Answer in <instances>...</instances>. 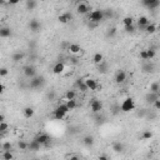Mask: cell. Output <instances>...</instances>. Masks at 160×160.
<instances>
[{"instance_id":"6da1fadb","label":"cell","mask_w":160,"mask_h":160,"mask_svg":"<svg viewBox=\"0 0 160 160\" xmlns=\"http://www.w3.org/2000/svg\"><path fill=\"white\" fill-rule=\"evenodd\" d=\"M89 20H90V23L99 24L101 20H104V13H103V10H100V9L93 10V12L89 14Z\"/></svg>"},{"instance_id":"7a4b0ae2","label":"cell","mask_w":160,"mask_h":160,"mask_svg":"<svg viewBox=\"0 0 160 160\" xmlns=\"http://www.w3.org/2000/svg\"><path fill=\"white\" fill-rule=\"evenodd\" d=\"M134 109H135V103H134V100L132 98H126L121 103V105H120V111H123V113L133 111Z\"/></svg>"},{"instance_id":"3957f363","label":"cell","mask_w":160,"mask_h":160,"mask_svg":"<svg viewBox=\"0 0 160 160\" xmlns=\"http://www.w3.org/2000/svg\"><path fill=\"white\" fill-rule=\"evenodd\" d=\"M44 81H45L44 76H34V78L30 79L29 85H30L31 89H38V88H40V86H43Z\"/></svg>"},{"instance_id":"277c9868","label":"cell","mask_w":160,"mask_h":160,"mask_svg":"<svg viewBox=\"0 0 160 160\" xmlns=\"http://www.w3.org/2000/svg\"><path fill=\"white\" fill-rule=\"evenodd\" d=\"M84 81H85V85H86V88H88V90H92V92H95V90L98 89H101V86L96 83V80L95 79H84Z\"/></svg>"},{"instance_id":"5b68a950","label":"cell","mask_w":160,"mask_h":160,"mask_svg":"<svg viewBox=\"0 0 160 160\" xmlns=\"http://www.w3.org/2000/svg\"><path fill=\"white\" fill-rule=\"evenodd\" d=\"M90 109H92V111L94 114H98V113H100L103 110V104L98 99H92V101H90Z\"/></svg>"},{"instance_id":"8992f818","label":"cell","mask_w":160,"mask_h":160,"mask_svg":"<svg viewBox=\"0 0 160 160\" xmlns=\"http://www.w3.org/2000/svg\"><path fill=\"white\" fill-rule=\"evenodd\" d=\"M90 10H92V8L89 6L88 3L81 1V3H79V4L76 5V12H78L79 14H81V15H85V14H88Z\"/></svg>"},{"instance_id":"52a82bcc","label":"cell","mask_w":160,"mask_h":160,"mask_svg":"<svg viewBox=\"0 0 160 160\" xmlns=\"http://www.w3.org/2000/svg\"><path fill=\"white\" fill-rule=\"evenodd\" d=\"M34 140L38 141L40 145H48L50 143V136L46 133H40V134H38V136H36Z\"/></svg>"},{"instance_id":"ba28073f","label":"cell","mask_w":160,"mask_h":160,"mask_svg":"<svg viewBox=\"0 0 160 160\" xmlns=\"http://www.w3.org/2000/svg\"><path fill=\"white\" fill-rule=\"evenodd\" d=\"M141 4H143L144 6H146L148 9L154 10V9H156V8H159V6H160V1H159V0H143Z\"/></svg>"},{"instance_id":"9c48e42d","label":"cell","mask_w":160,"mask_h":160,"mask_svg":"<svg viewBox=\"0 0 160 160\" xmlns=\"http://www.w3.org/2000/svg\"><path fill=\"white\" fill-rule=\"evenodd\" d=\"M58 20H59L61 24H68L69 21L73 20V14L70 12H66V13H64V14H60V15L58 16Z\"/></svg>"},{"instance_id":"30bf717a","label":"cell","mask_w":160,"mask_h":160,"mask_svg":"<svg viewBox=\"0 0 160 160\" xmlns=\"http://www.w3.org/2000/svg\"><path fill=\"white\" fill-rule=\"evenodd\" d=\"M24 75L26 76V78H34L35 74H36V69L33 66V65H26V66H24Z\"/></svg>"},{"instance_id":"8fae6325","label":"cell","mask_w":160,"mask_h":160,"mask_svg":"<svg viewBox=\"0 0 160 160\" xmlns=\"http://www.w3.org/2000/svg\"><path fill=\"white\" fill-rule=\"evenodd\" d=\"M114 80H115L116 84H123V83L126 80V73L124 70H119L118 73H116Z\"/></svg>"},{"instance_id":"7c38bea8","label":"cell","mask_w":160,"mask_h":160,"mask_svg":"<svg viewBox=\"0 0 160 160\" xmlns=\"http://www.w3.org/2000/svg\"><path fill=\"white\" fill-rule=\"evenodd\" d=\"M40 28H41V25H40V23L36 19H31L30 21H29V29H30L31 31H39L40 30Z\"/></svg>"},{"instance_id":"4fadbf2b","label":"cell","mask_w":160,"mask_h":160,"mask_svg":"<svg viewBox=\"0 0 160 160\" xmlns=\"http://www.w3.org/2000/svg\"><path fill=\"white\" fill-rule=\"evenodd\" d=\"M160 99V94H154V93H148L146 96H145V100H146L148 104H154L155 100Z\"/></svg>"},{"instance_id":"5bb4252c","label":"cell","mask_w":160,"mask_h":160,"mask_svg":"<svg viewBox=\"0 0 160 160\" xmlns=\"http://www.w3.org/2000/svg\"><path fill=\"white\" fill-rule=\"evenodd\" d=\"M12 34H13V31L10 28H8V26L0 28V38H10Z\"/></svg>"},{"instance_id":"9a60e30c","label":"cell","mask_w":160,"mask_h":160,"mask_svg":"<svg viewBox=\"0 0 160 160\" xmlns=\"http://www.w3.org/2000/svg\"><path fill=\"white\" fill-rule=\"evenodd\" d=\"M40 148H41V145L35 140H31L30 143H28V150H30V151H39Z\"/></svg>"},{"instance_id":"2e32d148","label":"cell","mask_w":160,"mask_h":160,"mask_svg":"<svg viewBox=\"0 0 160 160\" xmlns=\"http://www.w3.org/2000/svg\"><path fill=\"white\" fill-rule=\"evenodd\" d=\"M113 150L115 153H118V154H120V153H123L125 150V146H124V144L120 143V141H115V143H113Z\"/></svg>"},{"instance_id":"e0dca14e","label":"cell","mask_w":160,"mask_h":160,"mask_svg":"<svg viewBox=\"0 0 160 160\" xmlns=\"http://www.w3.org/2000/svg\"><path fill=\"white\" fill-rule=\"evenodd\" d=\"M64 69H65V64L64 63H61V61H59V63H56L55 65H54V68H53V73L54 74H61V73L64 71Z\"/></svg>"},{"instance_id":"ac0fdd59","label":"cell","mask_w":160,"mask_h":160,"mask_svg":"<svg viewBox=\"0 0 160 160\" xmlns=\"http://www.w3.org/2000/svg\"><path fill=\"white\" fill-rule=\"evenodd\" d=\"M149 24H150V20L148 16H139V19H138V26L139 28H145Z\"/></svg>"},{"instance_id":"d6986e66","label":"cell","mask_w":160,"mask_h":160,"mask_svg":"<svg viewBox=\"0 0 160 160\" xmlns=\"http://www.w3.org/2000/svg\"><path fill=\"white\" fill-rule=\"evenodd\" d=\"M75 85L78 86V89L81 93H86V92H88V88H86V85H85L84 79H78V80H76V83H75Z\"/></svg>"},{"instance_id":"ffe728a7","label":"cell","mask_w":160,"mask_h":160,"mask_svg":"<svg viewBox=\"0 0 160 160\" xmlns=\"http://www.w3.org/2000/svg\"><path fill=\"white\" fill-rule=\"evenodd\" d=\"M108 69H109V65L106 61H101L100 64H98V71L100 73V74H106L108 73Z\"/></svg>"},{"instance_id":"44dd1931","label":"cell","mask_w":160,"mask_h":160,"mask_svg":"<svg viewBox=\"0 0 160 160\" xmlns=\"http://www.w3.org/2000/svg\"><path fill=\"white\" fill-rule=\"evenodd\" d=\"M94 143H95V139H94V136H92V135H86L83 138V144L86 145V146H93Z\"/></svg>"},{"instance_id":"7402d4cb","label":"cell","mask_w":160,"mask_h":160,"mask_svg":"<svg viewBox=\"0 0 160 160\" xmlns=\"http://www.w3.org/2000/svg\"><path fill=\"white\" fill-rule=\"evenodd\" d=\"M68 50L70 52L71 54H79L80 53V50H81V48H80V45H78V44H69V46H68Z\"/></svg>"},{"instance_id":"603a6c76","label":"cell","mask_w":160,"mask_h":160,"mask_svg":"<svg viewBox=\"0 0 160 160\" xmlns=\"http://www.w3.org/2000/svg\"><path fill=\"white\" fill-rule=\"evenodd\" d=\"M24 54L23 53H20V52H18V53H14L13 55H12V60L14 61V63H20L21 60L24 59Z\"/></svg>"},{"instance_id":"cb8c5ba5","label":"cell","mask_w":160,"mask_h":160,"mask_svg":"<svg viewBox=\"0 0 160 160\" xmlns=\"http://www.w3.org/2000/svg\"><path fill=\"white\" fill-rule=\"evenodd\" d=\"M23 113H24V116H25V118L30 119V118H33V116H34V113H35V111H34V109H33V108L26 106V108H24Z\"/></svg>"},{"instance_id":"d4e9b609","label":"cell","mask_w":160,"mask_h":160,"mask_svg":"<svg viewBox=\"0 0 160 160\" xmlns=\"http://www.w3.org/2000/svg\"><path fill=\"white\" fill-rule=\"evenodd\" d=\"M149 93H154V94H160V85L158 81H154L150 85V92Z\"/></svg>"},{"instance_id":"484cf974","label":"cell","mask_w":160,"mask_h":160,"mask_svg":"<svg viewBox=\"0 0 160 160\" xmlns=\"http://www.w3.org/2000/svg\"><path fill=\"white\" fill-rule=\"evenodd\" d=\"M104 60V56H103V54L101 53H95L94 54V56H93V61H94V64H100L101 61Z\"/></svg>"},{"instance_id":"4316f807","label":"cell","mask_w":160,"mask_h":160,"mask_svg":"<svg viewBox=\"0 0 160 160\" xmlns=\"http://www.w3.org/2000/svg\"><path fill=\"white\" fill-rule=\"evenodd\" d=\"M144 31L148 33V34H154V33L156 31V25L153 24V23H150L149 25H146V26H145V30H144Z\"/></svg>"},{"instance_id":"83f0119b","label":"cell","mask_w":160,"mask_h":160,"mask_svg":"<svg viewBox=\"0 0 160 160\" xmlns=\"http://www.w3.org/2000/svg\"><path fill=\"white\" fill-rule=\"evenodd\" d=\"M25 6H26L28 10H34L36 6H38V3H36L35 0H28V1L25 3Z\"/></svg>"},{"instance_id":"f1b7e54d","label":"cell","mask_w":160,"mask_h":160,"mask_svg":"<svg viewBox=\"0 0 160 160\" xmlns=\"http://www.w3.org/2000/svg\"><path fill=\"white\" fill-rule=\"evenodd\" d=\"M75 98H76V93L74 90H68L65 93V99L66 100H75Z\"/></svg>"},{"instance_id":"f546056e","label":"cell","mask_w":160,"mask_h":160,"mask_svg":"<svg viewBox=\"0 0 160 160\" xmlns=\"http://www.w3.org/2000/svg\"><path fill=\"white\" fill-rule=\"evenodd\" d=\"M53 115H54V118H55L56 120H63V119L65 118V116H66V115L64 114V113H61V111H59V110H56V109L53 111Z\"/></svg>"},{"instance_id":"4dcf8cb0","label":"cell","mask_w":160,"mask_h":160,"mask_svg":"<svg viewBox=\"0 0 160 160\" xmlns=\"http://www.w3.org/2000/svg\"><path fill=\"white\" fill-rule=\"evenodd\" d=\"M151 138H153V133L150 130H145V132H143V134H141V140H150Z\"/></svg>"},{"instance_id":"1f68e13d","label":"cell","mask_w":160,"mask_h":160,"mask_svg":"<svg viewBox=\"0 0 160 160\" xmlns=\"http://www.w3.org/2000/svg\"><path fill=\"white\" fill-rule=\"evenodd\" d=\"M65 105L68 106V109H69V111L70 110H74V109L76 108V101L75 100H66V103H65Z\"/></svg>"},{"instance_id":"d6a6232c","label":"cell","mask_w":160,"mask_h":160,"mask_svg":"<svg viewBox=\"0 0 160 160\" xmlns=\"http://www.w3.org/2000/svg\"><path fill=\"white\" fill-rule=\"evenodd\" d=\"M123 24H124V26H129V25H134V19L132 16H125L124 19H123Z\"/></svg>"},{"instance_id":"836d02e7","label":"cell","mask_w":160,"mask_h":160,"mask_svg":"<svg viewBox=\"0 0 160 160\" xmlns=\"http://www.w3.org/2000/svg\"><path fill=\"white\" fill-rule=\"evenodd\" d=\"M56 110H59V111H61V113H64L65 115L69 113V109H68V106L65 104H59L58 105V108H56Z\"/></svg>"},{"instance_id":"e575fe53","label":"cell","mask_w":160,"mask_h":160,"mask_svg":"<svg viewBox=\"0 0 160 160\" xmlns=\"http://www.w3.org/2000/svg\"><path fill=\"white\" fill-rule=\"evenodd\" d=\"M116 35V28H110L106 31V38H114Z\"/></svg>"},{"instance_id":"d590c367","label":"cell","mask_w":160,"mask_h":160,"mask_svg":"<svg viewBox=\"0 0 160 160\" xmlns=\"http://www.w3.org/2000/svg\"><path fill=\"white\" fill-rule=\"evenodd\" d=\"M18 148H19L20 150H28V143L24 140H20L19 143H18Z\"/></svg>"},{"instance_id":"8d00e7d4","label":"cell","mask_w":160,"mask_h":160,"mask_svg":"<svg viewBox=\"0 0 160 160\" xmlns=\"http://www.w3.org/2000/svg\"><path fill=\"white\" fill-rule=\"evenodd\" d=\"M12 149H13V145L10 141H5V143L3 144V150L4 151H12Z\"/></svg>"},{"instance_id":"74e56055","label":"cell","mask_w":160,"mask_h":160,"mask_svg":"<svg viewBox=\"0 0 160 160\" xmlns=\"http://www.w3.org/2000/svg\"><path fill=\"white\" fill-rule=\"evenodd\" d=\"M146 54H148V60H149V59L151 60L155 56L156 52H155V49H154V48H150V49H148V50H146Z\"/></svg>"},{"instance_id":"f35d334b","label":"cell","mask_w":160,"mask_h":160,"mask_svg":"<svg viewBox=\"0 0 160 160\" xmlns=\"http://www.w3.org/2000/svg\"><path fill=\"white\" fill-rule=\"evenodd\" d=\"M143 70L145 73H153L154 71V65L153 64H146V65H144L143 66Z\"/></svg>"},{"instance_id":"ab89813d","label":"cell","mask_w":160,"mask_h":160,"mask_svg":"<svg viewBox=\"0 0 160 160\" xmlns=\"http://www.w3.org/2000/svg\"><path fill=\"white\" fill-rule=\"evenodd\" d=\"M103 13H104V19H109V18H113V10H111V9L103 10Z\"/></svg>"},{"instance_id":"60d3db41","label":"cell","mask_w":160,"mask_h":160,"mask_svg":"<svg viewBox=\"0 0 160 160\" xmlns=\"http://www.w3.org/2000/svg\"><path fill=\"white\" fill-rule=\"evenodd\" d=\"M13 154L12 151H4V154H3V159L4 160H13Z\"/></svg>"},{"instance_id":"b9f144b4","label":"cell","mask_w":160,"mask_h":160,"mask_svg":"<svg viewBox=\"0 0 160 160\" xmlns=\"http://www.w3.org/2000/svg\"><path fill=\"white\" fill-rule=\"evenodd\" d=\"M9 129V125L6 124L5 121H3V123H0V133H4L6 132V130Z\"/></svg>"},{"instance_id":"7bdbcfd3","label":"cell","mask_w":160,"mask_h":160,"mask_svg":"<svg viewBox=\"0 0 160 160\" xmlns=\"http://www.w3.org/2000/svg\"><path fill=\"white\" fill-rule=\"evenodd\" d=\"M9 74V70L6 68H0V76H6Z\"/></svg>"},{"instance_id":"ee69618b","label":"cell","mask_w":160,"mask_h":160,"mask_svg":"<svg viewBox=\"0 0 160 160\" xmlns=\"http://www.w3.org/2000/svg\"><path fill=\"white\" fill-rule=\"evenodd\" d=\"M124 30L126 33H134V31H135V26H134V25H129V26L124 28Z\"/></svg>"},{"instance_id":"f6af8a7d","label":"cell","mask_w":160,"mask_h":160,"mask_svg":"<svg viewBox=\"0 0 160 160\" xmlns=\"http://www.w3.org/2000/svg\"><path fill=\"white\" fill-rule=\"evenodd\" d=\"M140 58L143 60H148V54H146V50H141L140 52Z\"/></svg>"},{"instance_id":"bcb514c9","label":"cell","mask_w":160,"mask_h":160,"mask_svg":"<svg viewBox=\"0 0 160 160\" xmlns=\"http://www.w3.org/2000/svg\"><path fill=\"white\" fill-rule=\"evenodd\" d=\"M119 111H120V105H114V106H113V114L116 115Z\"/></svg>"},{"instance_id":"7dc6e473","label":"cell","mask_w":160,"mask_h":160,"mask_svg":"<svg viewBox=\"0 0 160 160\" xmlns=\"http://www.w3.org/2000/svg\"><path fill=\"white\" fill-rule=\"evenodd\" d=\"M154 106H155V109H156V110H159V109H160V99L155 100V103H154Z\"/></svg>"},{"instance_id":"c3c4849f","label":"cell","mask_w":160,"mask_h":160,"mask_svg":"<svg viewBox=\"0 0 160 160\" xmlns=\"http://www.w3.org/2000/svg\"><path fill=\"white\" fill-rule=\"evenodd\" d=\"M6 3H8L9 5H15V4H18L19 1H18V0H10V1H6Z\"/></svg>"},{"instance_id":"681fc988","label":"cell","mask_w":160,"mask_h":160,"mask_svg":"<svg viewBox=\"0 0 160 160\" xmlns=\"http://www.w3.org/2000/svg\"><path fill=\"white\" fill-rule=\"evenodd\" d=\"M69 160H80V158L78 155H71L70 158H69Z\"/></svg>"},{"instance_id":"f907efd6","label":"cell","mask_w":160,"mask_h":160,"mask_svg":"<svg viewBox=\"0 0 160 160\" xmlns=\"http://www.w3.org/2000/svg\"><path fill=\"white\" fill-rule=\"evenodd\" d=\"M98 160H109L106 155H100L99 158H98Z\"/></svg>"},{"instance_id":"816d5d0a","label":"cell","mask_w":160,"mask_h":160,"mask_svg":"<svg viewBox=\"0 0 160 160\" xmlns=\"http://www.w3.org/2000/svg\"><path fill=\"white\" fill-rule=\"evenodd\" d=\"M54 96H55V93H54V92H52V93L48 94V98H49V99H54Z\"/></svg>"},{"instance_id":"f5cc1de1","label":"cell","mask_w":160,"mask_h":160,"mask_svg":"<svg viewBox=\"0 0 160 160\" xmlns=\"http://www.w3.org/2000/svg\"><path fill=\"white\" fill-rule=\"evenodd\" d=\"M4 90H5V88H4V85H3V84H0V95H1V94L4 93Z\"/></svg>"},{"instance_id":"db71d44e","label":"cell","mask_w":160,"mask_h":160,"mask_svg":"<svg viewBox=\"0 0 160 160\" xmlns=\"http://www.w3.org/2000/svg\"><path fill=\"white\" fill-rule=\"evenodd\" d=\"M4 120H5V116L3 115V114H0V123H3Z\"/></svg>"},{"instance_id":"11a10c76","label":"cell","mask_w":160,"mask_h":160,"mask_svg":"<svg viewBox=\"0 0 160 160\" xmlns=\"http://www.w3.org/2000/svg\"><path fill=\"white\" fill-rule=\"evenodd\" d=\"M4 4H6L5 0H0V5H4Z\"/></svg>"},{"instance_id":"9f6ffc18","label":"cell","mask_w":160,"mask_h":160,"mask_svg":"<svg viewBox=\"0 0 160 160\" xmlns=\"http://www.w3.org/2000/svg\"><path fill=\"white\" fill-rule=\"evenodd\" d=\"M33 160H39V159H33Z\"/></svg>"}]
</instances>
